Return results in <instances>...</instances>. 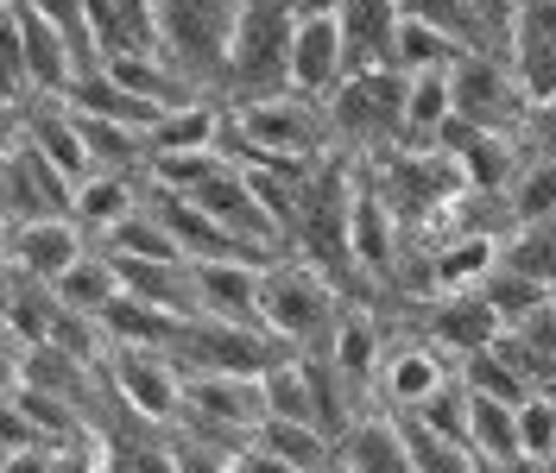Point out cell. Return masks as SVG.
<instances>
[{
  "mask_svg": "<svg viewBox=\"0 0 556 473\" xmlns=\"http://www.w3.org/2000/svg\"><path fill=\"white\" fill-rule=\"evenodd\" d=\"M336 284L329 271L311 266V259H273L266 278H260V329L285 347H311L316 335L336 329Z\"/></svg>",
  "mask_w": 556,
  "mask_h": 473,
  "instance_id": "1",
  "label": "cell"
},
{
  "mask_svg": "<svg viewBox=\"0 0 556 473\" xmlns=\"http://www.w3.org/2000/svg\"><path fill=\"white\" fill-rule=\"evenodd\" d=\"M405 89L412 76L405 69H348L342 89L329 95V127L336 139L361 145L367 158H380L392 145H405Z\"/></svg>",
  "mask_w": 556,
  "mask_h": 473,
  "instance_id": "2",
  "label": "cell"
},
{
  "mask_svg": "<svg viewBox=\"0 0 556 473\" xmlns=\"http://www.w3.org/2000/svg\"><path fill=\"white\" fill-rule=\"evenodd\" d=\"M450 89H455V120H468V127H486V133H525V120H531V95H525L519 69L506 64V57H486V51L455 57Z\"/></svg>",
  "mask_w": 556,
  "mask_h": 473,
  "instance_id": "3",
  "label": "cell"
},
{
  "mask_svg": "<svg viewBox=\"0 0 556 473\" xmlns=\"http://www.w3.org/2000/svg\"><path fill=\"white\" fill-rule=\"evenodd\" d=\"M235 26H241V0H159L165 51H172L190 76H197V69H228Z\"/></svg>",
  "mask_w": 556,
  "mask_h": 473,
  "instance_id": "4",
  "label": "cell"
},
{
  "mask_svg": "<svg viewBox=\"0 0 556 473\" xmlns=\"http://www.w3.org/2000/svg\"><path fill=\"white\" fill-rule=\"evenodd\" d=\"M7 26L20 33V57H26V82H33V95L70 102V89L89 76V64L76 57V44H70L45 13H33V0H7Z\"/></svg>",
  "mask_w": 556,
  "mask_h": 473,
  "instance_id": "5",
  "label": "cell"
},
{
  "mask_svg": "<svg viewBox=\"0 0 556 473\" xmlns=\"http://www.w3.org/2000/svg\"><path fill=\"white\" fill-rule=\"evenodd\" d=\"M108 379L121 405H134L146 423H177L184 410V367L159 347H108Z\"/></svg>",
  "mask_w": 556,
  "mask_h": 473,
  "instance_id": "6",
  "label": "cell"
},
{
  "mask_svg": "<svg viewBox=\"0 0 556 473\" xmlns=\"http://www.w3.org/2000/svg\"><path fill=\"white\" fill-rule=\"evenodd\" d=\"M70 208H76V183L13 133L7 139V228L51 221V215H70Z\"/></svg>",
  "mask_w": 556,
  "mask_h": 473,
  "instance_id": "7",
  "label": "cell"
},
{
  "mask_svg": "<svg viewBox=\"0 0 556 473\" xmlns=\"http://www.w3.org/2000/svg\"><path fill=\"white\" fill-rule=\"evenodd\" d=\"M348 76V38H342V13H298L291 26V89L329 102Z\"/></svg>",
  "mask_w": 556,
  "mask_h": 473,
  "instance_id": "8",
  "label": "cell"
},
{
  "mask_svg": "<svg viewBox=\"0 0 556 473\" xmlns=\"http://www.w3.org/2000/svg\"><path fill=\"white\" fill-rule=\"evenodd\" d=\"M83 253H89V246H83V221H76V215H51V221L7 228V266L20 271V278L51 284V291H58V278H64Z\"/></svg>",
  "mask_w": 556,
  "mask_h": 473,
  "instance_id": "9",
  "label": "cell"
},
{
  "mask_svg": "<svg viewBox=\"0 0 556 473\" xmlns=\"http://www.w3.org/2000/svg\"><path fill=\"white\" fill-rule=\"evenodd\" d=\"M190 266H197V316L260 329V278H266V266H253V259H190Z\"/></svg>",
  "mask_w": 556,
  "mask_h": 473,
  "instance_id": "10",
  "label": "cell"
},
{
  "mask_svg": "<svg viewBox=\"0 0 556 473\" xmlns=\"http://www.w3.org/2000/svg\"><path fill=\"white\" fill-rule=\"evenodd\" d=\"M399 215L386 208V196L367 183V170L354 177V208H348V253H354V271H367V278H386V271L399 266Z\"/></svg>",
  "mask_w": 556,
  "mask_h": 473,
  "instance_id": "11",
  "label": "cell"
},
{
  "mask_svg": "<svg viewBox=\"0 0 556 473\" xmlns=\"http://www.w3.org/2000/svg\"><path fill=\"white\" fill-rule=\"evenodd\" d=\"M506 64L519 69L531 102H551L556 95V0H519Z\"/></svg>",
  "mask_w": 556,
  "mask_h": 473,
  "instance_id": "12",
  "label": "cell"
},
{
  "mask_svg": "<svg viewBox=\"0 0 556 473\" xmlns=\"http://www.w3.org/2000/svg\"><path fill=\"white\" fill-rule=\"evenodd\" d=\"M455 379V367L443 360V347L437 341H424V347H399V354H386L380 367V410H392V417H412L430 392H443Z\"/></svg>",
  "mask_w": 556,
  "mask_h": 473,
  "instance_id": "13",
  "label": "cell"
},
{
  "mask_svg": "<svg viewBox=\"0 0 556 473\" xmlns=\"http://www.w3.org/2000/svg\"><path fill=\"white\" fill-rule=\"evenodd\" d=\"M424 329H430L437 347H450V354H481V347H493V341L506 335V322L493 316L486 291H450V297H430Z\"/></svg>",
  "mask_w": 556,
  "mask_h": 473,
  "instance_id": "14",
  "label": "cell"
},
{
  "mask_svg": "<svg viewBox=\"0 0 556 473\" xmlns=\"http://www.w3.org/2000/svg\"><path fill=\"white\" fill-rule=\"evenodd\" d=\"M500 266V234H450L437 253H424V284L437 297L450 291H481Z\"/></svg>",
  "mask_w": 556,
  "mask_h": 473,
  "instance_id": "15",
  "label": "cell"
},
{
  "mask_svg": "<svg viewBox=\"0 0 556 473\" xmlns=\"http://www.w3.org/2000/svg\"><path fill=\"white\" fill-rule=\"evenodd\" d=\"M399 20H405V0H342L348 69H392Z\"/></svg>",
  "mask_w": 556,
  "mask_h": 473,
  "instance_id": "16",
  "label": "cell"
},
{
  "mask_svg": "<svg viewBox=\"0 0 556 473\" xmlns=\"http://www.w3.org/2000/svg\"><path fill=\"white\" fill-rule=\"evenodd\" d=\"M468 448L481 455V468L519 473L525 468V436H519V405L468 392Z\"/></svg>",
  "mask_w": 556,
  "mask_h": 473,
  "instance_id": "17",
  "label": "cell"
},
{
  "mask_svg": "<svg viewBox=\"0 0 556 473\" xmlns=\"http://www.w3.org/2000/svg\"><path fill=\"white\" fill-rule=\"evenodd\" d=\"M342 473H417L412 448H405V430H399L392 410L354 417V430L342 436Z\"/></svg>",
  "mask_w": 556,
  "mask_h": 473,
  "instance_id": "18",
  "label": "cell"
},
{
  "mask_svg": "<svg viewBox=\"0 0 556 473\" xmlns=\"http://www.w3.org/2000/svg\"><path fill=\"white\" fill-rule=\"evenodd\" d=\"M329 360L342 372L354 392L380 385V367H386V341H380V322L367 309H342L336 329H329Z\"/></svg>",
  "mask_w": 556,
  "mask_h": 473,
  "instance_id": "19",
  "label": "cell"
},
{
  "mask_svg": "<svg viewBox=\"0 0 556 473\" xmlns=\"http://www.w3.org/2000/svg\"><path fill=\"white\" fill-rule=\"evenodd\" d=\"M222 127L228 114L215 102H190V107H165L152 127H146V145L152 158H184V152H222Z\"/></svg>",
  "mask_w": 556,
  "mask_h": 473,
  "instance_id": "20",
  "label": "cell"
},
{
  "mask_svg": "<svg viewBox=\"0 0 556 473\" xmlns=\"http://www.w3.org/2000/svg\"><path fill=\"white\" fill-rule=\"evenodd\" d=\"M455 120V89L450 69H424L405 89V145H437Z\"/></svg>",
  "mask_w": 556,
  "mask_h": 473,
  "instance_id": "21",
  "label": "cell"
},
{
  "mask_svg": "<svg viewBox=\"0 0 556 473\" xmlns=\"http://www.w3.org/2000/svg\"><path fill=\"white\" fill-rule=\"evenodd\" d=\"M121 291H127V284H121V259H114L108 246H102V253H83V259L58 278V304L83 309V316H102Z\"/></svg>",
  "mask_w": 556,
  "mask_h": 473,
  "instance_id": "22",
  "label": "cell"
},
{
  "mask_svg": "<svg viewBox=\"0 0 556 473\" xmlns=\"http://www.w3.org/2000/svg\"><path fill=\"white\" fill-rule=\"evenodd\" d=\"M455 57H468L462 44H455L437 20H424L405 7V20H399V38H392V69H405V76H424V69H450Z\"/></svg>",
  "mask_w": 556,
  "mask_h": 473,
  "instance_id": "23",
  "label": "cell"
},
{
  "mask_svg": "<svg viewBox=\"0 0 556 473\" xmlns=\"http://www.w3.org/2000/svg\"><path fill=\"white\" fill-rule=\"evenodd\" d=\"M146 203V196H134V177H121V170H89L83 183H76V221L83 228H96V234H108L114 221H127L134 208Z\"/></svg>",
  "mask_w": 556,
  "mask_h": 473,
  "instance_id": "24",
  "label": "cell"
},
{
  "mask_svg": "<svg viewBox=\"0 0 556 473\" xmlns=\"http://www.w3.org/2000/svg\"><path fill=\"white\" fill-rule=\"evenodd\" d=\"M513 203V228H538V221H556V158H531L525 152L519 177L506 190Z\"/></svg>",
  "mask_w": 556,
  "mask_h": 473,
  "instance_id": "25",
  "label": "cell"
},
{
  "mask_svg": "<svg viewBox=\"0 0 556 473\" xmlns=\"http://www.w3.org/2000/svg\"><path fill=\"white\" fill-rule=\"evenodd\" d=\"M519 436H525V468H551L556 461V398L531 392L519 405Z\"/></svg>",
  "mask_w": 556,
  "mask_h": 473,
  "instance_id": "26",
  "label": "cell"
},
{
  "mask_svg": "<svg viewBox=\"0 0 556 473\" xmlns=\"http://www.w3.org/2000/svg\"><path fill=\"white\" fill-rule=\"evenodd\" d=\"M424 430H437V436H455V442H468V385H462V372H455L443 392H430L424 405L412 410Z\"/></svg>",
  "mask_w": 556,
  "mask_h": 473,
  "instance_id": "27",
  "label": "cell"
},
{
  "mask_svg": "<svg viewBox=\"0 0 556 473\" xmlns=\"http://www.w3.org/2000/svg\"><path fill=\"white\" fill-rule=\"evenodd\" d=\"M519 139H531V158H556V95L531 102V120H525Z\"/></svg>",
  "mask_w": 556,
  "mask_h": 473,
  "instance_id": "28",
  "label": "cell"
},
{
  "mask_svg": "<svg viewBox=\"0 0 556 473\" xmlns=\"http://www.w3.org/2000/svg\"><path fill=\"white\" fill-rule=\"evenodd\" d=\"M235 473H298V468H291L285 455H273L266 442L253 436V442H247V448H241V455H235Z\"/></svg>",
  "mask_w": 556,
  "mask_h": 473,
  "instance_id": "29",
  "label": "cell"
},
{
  "mask_svg": "<svg viewBox=\"0 0 556 473\" xmlns=\"http://www.w3.org/2000/svg\"><path fill=\"white\" fill-rule=\"evenodd\" d=\"M298 13H342V0H291Z\"/></svg>",
  "mask_w": 556,
  "mask_h": 473,
  "instance_id": "30",
  "label": "cell"
},
{
  "mask_svg": "<svg viewBox=\"0 0 556 473\" xmlns=\"http://www.w3.org/2000/svg\"><path fill=\"white\" fill-rule=\"evenodd\" d=\"M96 473H121V468H114V461H102V468H96Z\"/></svg>",
  "mask_w": 556,
  "mask_h": 473,
  "instance_id": "31",
  "label": "cell"
},
{
  "mask_svg": "<svg viewBox=\"0 0 556 473\" xmlns=\"http://www.w3.org/2000/svg\"><path fill=\"white\" fill-rule=\"evenodd\" d=\"M544 473H556V468H544Z\"/></svg>",
  "mask_w": 556,
  "mask_h": 473,
  "instance_id": "32",
  "label": "cell"
}]
</instances>
